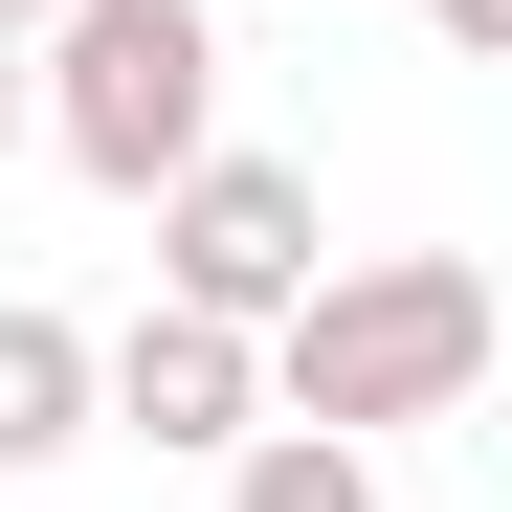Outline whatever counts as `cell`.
<instances>
[{
	"label": "cell",
	"instance_id": "obj_1",
	"mask_svg": "<svg viewBox=\"0 0 512 512\" xmlns=\"http://www.w3.org/2000/svg\"><path fill=\"white\" fill-rule=\"evenodd\" d=\"M268 423H312V446H401V423H468L490 357H512V312L468 245H357V268H312L268 334Z\"/></svg>",
	"mask_w": 512,
	"mask_h": 512
},
{
	"label": "cell",
	"instance_id": "obj_2",
	"mask_svg": "<svg viewBox=\"0 0 512 512\" xmlns=\"http://www.w3.org/2000/svg\"><path fill=\"white\" fill-rule=\"evenodd\" d=\"M23 134L90 201H156L179 156H223V0H67L23 67Z\"/></svg>",
	"mask_w": 512,
	"mask_h": 512
},
{
	"label": "cell",
	"instance_id": "obj_3",
	"mask_svg": "<svg viewBox=\"0 0 512 512\" xmlns=\"http://www.w3.org/2000/svg\"><path fill=\"white\" fill-rule=\"evenodd\" d=\"M334 268V201L290 179V156H179V179H156V312H223V334H268L290 290Z\"/></svg>",
	"mask_w": 512,
	"mask_h": 512
},
{
	"label": "cell",
	"instance_id": "obj_4",
	"mask_svg": "<svg viewBox=\"0 0 512 512\" xmlns=\"http://www.w3.org/2000/svg\"><path fill=\"white\" fill-rule=\"evenodd\" d=\"M90 423L156 446V468H223L245 423H268V357H245L223 312H134V334H90Z\"/></svg>",
	"mask_w": 512,
	"mask_h": 512
},
{
	"label": "cell",
	"instance_id": "obj_5",
	"mask_svg": "<svg viewBox=\"0 0 512 512\" xmlns=\"http://www.w3.org/2000/svg\"><path fill=\"white\" fill-rule=\"evenodd\" d=\"M67 446H90V334L45 290H0V468H67Z\"/></svg>",
	"mask_w": 512,
	"mask_h": 512
},
{
	"label": "cell",
	"instance_id": "obj_6",
	"mask_svg": "<svg viewBox=\"0 0 512 512\" xmlns=\"http://www.w3.org/2000/svg\"><path fill=\"white\" fill-rule=\"evenodd\" d=\"M223 512H401V490H379V446H312V423H245V446H223Z\"/></svg>",
	"mask_w": 512,
	"mask_h": 512
},
{
	"label": "cell",
	"instance_id": "obj_7",
	"mask_svg": "<svg viewBox=\"0 0 512 512\" xmlns=\"http://www.w3.org/2000/svg\"><path fill=\"white\" fill-rule=\"evenodd\" d=\"M423 45H468V67H490V45H512V0H423Z\"/></svg>",
	"mask_w": 512,
	"mask_h": 512
},
{
	"label": "cell",
	"instance_id": "obj_8",
	"mask_svg": "<svg viewBox=\"0 0 512 512\" xmlns=\"http://www.w3.org/2000/svg\"><path fill=\"white\" fill-rule=\"evenodd\" d=\"M0 156H23V45H0Z\"/></svg>",
	"mask_w": 512,
	"mask_h": 512
},
{
	"label": "cell",
	"instance_id": "obj_9",
	"mask_svg": "<svg viewBox=\"0 0 512 512\" xmlns=\"http://www.w3.org/2000/svg\"><path fill=\"white\" fill-rule=\"evenodd\" d=\"M45 23H67V0H0V45H45Z\"/></svg>",
	"mask_w": 512,
	"mask_h": 512
}]
</instances>
